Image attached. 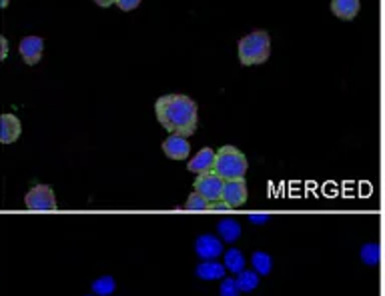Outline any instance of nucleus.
<instances>
[{
  "mask_svg": "<svg viewBox=\"0 0 385 296\" xmlns=\"http://www.w3.org/2000/svg\"><path fill=\"white\" fill-rule=\"evenodd\" d=\"M239 60L245 66H257L269 60L271 54V36L265 30H253L243 36L237 45Z\"/></svg>",
  "mask_w": 385,
  "mask_h": 296,
  "instance_id": "obj_2",
  "label": "nucleus"
},
{
  "mask_svg": "<svg viewBox=\"0 0 385 296\" xmlns=\"http://www.w3.org/2000/svg\"><path fill=\"white\" fill-rule=\"evenodd\" d=\"M219 296H241V288H239L237 279H223L221 286H219Z\"/></svg>",
  "mask_w": 385,
  "mask_h": 296,
  "instance_id": "obj_20",
  "label": "nucleus"
},
{
  "mask_svg": "<svg viewBox=\"0 0 385 296\" xmlns=\"http://www.w3.org/2000/svg\"><path fill=\"white\" fill-rule=\"evenodd\" d=\"M94 4H99L101 8H108V6L117 4V0H94Z\"/></svg>",
  "mask_w": 385,
  "mask_h": 296,
  "instance_id": "obj_26",
  "label": "nucleus"
},
{
  "mask_svg": "<svg viewBox=\"0 0 385 296\" xmlns=\"http://www.w3.org/2000/svg\"><path fill=\"white\" fill-rule=\"evenodd\" d=\"M237 284L241 288V293H253L259 288L261 284V276L255 270H243L237 274Z\"/></svg>",
  "mask_w": 385,
  "mask_h": 296,
  "instance_id": "obj_18",
  "label": "nucleus"
},
{
  "mask_svg": "<svg viewBox=\"0 0 385 296\" xmlns=\"http://www.w3.org/2000/svg\"><path fill=\"white\" fill-rule=\"evenodd\" d=\"M329 8L340 20H354L361 10V0H331Z\"/></svg>",
  "mask_w": 385,
  "mask_h": 296,
  "instance_id": "obj_13",
  "label": "nucleus"
},
{
  "mask_svg": "<svg viewBox=\"0 0 385 296\" xmlns=\"http://www.w3.org/2000/svg\"><path fill=\"white\" fill-rule=\"evenodd\" d=\"M225 268L229 270V272H233V274H239V272H243L245 267H247V258H245V254L239 251V249H229V251L225 252Z\"/></svg>",
  "mask_w": 385,
  "mask_h": 296,
  "instance_id": "obj_15",
  "label": "nucleus"
},
{
  "mask_svg": "<svg viewBox=\"0 0 385 296\" xmlns=\"http://www.w3.org/2000/svg\"><path fill=\"white\" fill-rule=\"evenodd\" d=\"M87 296H94V295H87Z\"/></svg>",
  "mask_w": 385,
  "mask_h": 296,
  "instance_id": "obj_28",
  "label": "nucleus"
},
{
  "mask_svg": "<svg viewBox=\"0 0 385 296\" xmlns=\"http://www.w3.org/2000/svg\"><path fill=\"white\" fill-rule=\"evenodd\" d=\"M155 117L167 133L189 138L197 131L199 106L187 94H164L155 103Z\"/></svg>",
  "mask_w": 385,
  "mask_h": 296,
  "instance_id": "obj_1",
  "label": "nucleus"
},
{
  "mask_svg": "<svg viewBox=\"0 0 385 296\" xmlns=\"http://www.w3.org/2000/svg\"><path fill=\"white\" fill-rule=\"evenodd\" d=\"M223 251V240L215 235H201L195 240V252L201 260H217Z\"/></svg>",
  "mask_w": 385,
  "mask_h": 296,
  "instance_id": "obj_7",
  "label": "nucleus"
},
{
  "mask_svg": "<svg viewBox=\"0 0 385 296\" xmlns=\"http://www.w3.org/2000/svg\"><path fill=\"white\" fill-rule=\"evenodd\" d=\"M43 52H45V40L41 36H34V34L24 36L18 45V54H20V59L24 60V64H29V66L38 64L43 59Z\"/></svg>",
  "mask_w": 385,
  "mask_h": 296,
  "instance_id": "obj_6",
  "label": "nucleus"
},
{
  "mask_svg": "<svg viewBox=\"0 0 385 296\" xmlns=\"http://www.w3.org/2000/svg\"><path fill=\"white\" fill-rule=\"evenodd\" d=\"M8 4H10V0H0V8H2V10H4Z\"/></svg>",
  "mask_w": 385,
  "mask_h": 296,
  "instance_id": "obj_27",
  "label": "nucleus"
},
{
  "mask_svg": "<svg viewBox=\"0 0 385 296\" xmlns=\"http://www.w3.org/2000/svg\"><path fill=\"white\" fill-rule=\"evenodd\" d=\"M8 50H10L8 38H6V36H0V62H2V60H6V57H8Z\"/></svg>",
  "mask_w": 385,
  "mask_h": 296,
  "instance_id": "obj_23",
  "label": "nucleus"
},
{
  "mask_svg": "<svg viewBox=\"0 0 385 296\" xmlns=\"http://www.w3.org/2000/svg\"><path fill=\"white\" fill-rule=\"evenodd\" d=\"M247 184L243 178L237 180H225V188H223V200L229 205L231 208H241L247 202Z\"/></svg>",
  "mask_w": 385,
  "mask_h": 296,
  "instance_id": "obj_8",
  "label": "nucleus"
},
{
  "mask_svg": "<svg viewBox=\"0 0 385 296\" xmlns=\"http://www.w3.org/2000/svg\"><path fill=\"white\" fill-rule=\"evenodd\" d=\"M217 237L227 244H235L241 238V224L233 219H223L217 224Z\"/></svg>",
  "mask_w": 385,
  "mask_h": 296,
  "instance_id": "obj_14",
  "label": "nucleus"
},
{
  "mask_svg": "<svg viewBox=\"0 0 385 296\" xmlns=\"http://www.w3.org/2000/svg\"><path fill=\"white\" fill-rule=\"evenodd\" d=\"M195 272H197V276H199L201 281L215 282L225 279L227 268H225V265L219 262V260H201V262L197 265V268H195Z\"/></svg>",
  "mask_w": 385,
  "mask_h": 296,
  "instance_id": "obj_12",
  "label": "nucleus"
},
{
  "mask_svg": "<svg viewBox=\"0 0 385 296\" xmlns=\"http://www.w3.org/2000/svg\"><path fill=\"white\" fill-rule=\"evenodd\" d=\"M143 0H117V6H119L122 13H131L134 8H139Z\"/></svg>",
  "mask_w": 385,
  "mask_h": 296,
  "instance_id": "obj_22",
  "label": "nucleus"
},
{
  "mask_svg": "<svg viewBox=\"0 0 385 296\" xmlns=\"http://www.w3.org/2000/svg\"><path fill=\"white\" fill-rule=\"evenodd\" d=\"M251 265H253V270H255L259 276H267V274L273 270V258H271L267 252L257 251V252H253Z\"/></svg>",
  "mask_w": 385,
  "mask_h": 296,
  "instance_id": "obj_17",
  "label": "nucleus"
},
{
  "mask_svg": "<svg viewBox=\"0 0 385 296\" xmlns=\"http://www.w3.org/2000/svg\"><path fill=\"white\" fill-rule=\"evenodd\" d=\"M223 188H225V180H223L217 172H205V175H197L195 180V193L203 196L207 202L219 200L223 196Z\"/></svg>",
  "mask_w": 385,
  "mask_h": 296,
  "instance_id": "obj_5",
  "label": "nucleus"
},
{
  "mask_svg": "<svg viewBox=\"0 0 385 296\" xmlns=\"http://www.w3.org/2000/svg\"><path fill=\"white\" fill-rule=\"evenodd\" d=\"M249 170L247 156L235 147H223L217 150L213 172H217L223 180H237L243 178Z\"/></svg>",
  "mask_w": 385,
  "mask_h": 296,
  "instance_id": "obj_3",
  "label": "nucleus"
},
{
  "mask_svg": "<svg viewBox=\"0 0 385 296\" xmlns=\"http://www.w3.org/2000/svg\"><path fill=\"white\" fill-rule=\"evenodd\" d=\"M90 288H92L94 296H113V293L117 290V281L113 276H101V279L92 281Z\"/></svg>",
  "mask_w": 385,
  "mask_h": 296,
  "instance_id": "obj_19",
  "label": "nucleus"
},
{
  "mask_svg": "<svg viewBox=\"0 0 385 296\" xmlns=\"http://www.w3.org/2000/svg\"><path fill=\"white\" fill-rule=\"evenodd\" d=\"M163 152L171 161H185L191 154V142H189L187 136L169 134L163 142Z\"/></svg>",
  "mask_w": 385,
  "mask_h": 296,
  "instance_id": "obj_9",
  "label": "nucleus"
},
{
  "mask_svg": "<svg viewBox=\"0 0 385 296\" xmlns=\"http://www.w3.org/2000/svg\"><path fill=\"white\" fill-rule=\"evenodd\" d=\"M207 210H231V207L223 200V198H219V200H213V202H209Z\"/></svg>",
  "mask_w": 385,
  "mask_h": 296,
  "instance_id": "obj_24",
  "label": "nucleus"
},
{
  "mask_svg": "<svg viewBox=\"0 0 385 296\" xmlns=\"http://www.w3.org/2000/svg\"><path fill=\"white\" fill-rule=\"evenodd\" d=\"M215 156L217 152L213 148H201L195 156H192L189 164H187V170L189 172H195V175H205V172H211L213 166H215Z\"/></svg>",
  "mask_w": 385,
  "mask_h": 296,
  "instance_id": "obj_11",
  "label": "nucleus"
},
{
  "mask_svg": "<svg viewBox=\"0 0 385 296\" xmlns=\"http://www.w3.org/2000/svg\"><path fill=\"white\" fill-rule=\"evenodd\" d=\"M209 202L203 198V196H199V194L192 191L189 194V198H187V202H185V208L187 210H192V212H201V210H207Z\"/></svg>",
  "mask_w": 385,
  "mask_h": 296,
  "instance_id": "obj_21",
  "label": "nucleus"
},
{
  "mask_svg": "<svg viewBox=\"0 0 385 296\" xmlns=\"http://www.w3.org/2000/svg\"><path fill=\"white\" fill-rule=\"evenodd\" d=\"M249 222H253V224H265V222H269V216L267 214H251Z\"/></svg>",
  "mask_w": 385,
  "mask_h": 296,
  "instance_id": "obj_25",
  "label": "nucleus"
},
{
  "mask_svg": "<svg viewBox=\"0 0 385 296\" xmlns=\"http://www.w3.org/2000/svg\"><path fill=\"white\" fill-rule=\"evenodd\" d=\"M24 205L29 210H41V212H46V210H57V196H55V191L46 184H36L32 186L27 196H24Z\"/></svg>",
  "mask_w": 385,
  "mask_h": 296,
  "instance_id": "obj_4",
  "label": "nucleus"
},
{
  "mask_svg": "<svg viewBox=\"0 0 385 296\" xmlns=\"http://www.w3.org/2000/svg\"><path fill=\"white\" fill-rule=\"evenodd\" d=\"M22 134V122L13 112L0 114V145H13Z\"/></svg>",
  "mask_w": 385,
  "mask_h": 296,
  "instance_id": "obj_10",
  "label": "nucleus"
},
{
  "mask_svg": "<svg viewBox=\"0 0 385 296\" xmlns=\"http://www.w3.org/2000/svg\"><path fill=\"white\" fill-rule=\"evenodd\" d=\"M359 258H361V262L365 267H377L379 260H382V249H379V244H375V242L363 244L361 251H359Z\"/></svg>",
  "mask_w": 385,
  "mask_h": 296,
  "instance_id": "obj_16",
  "label": "nucleus"
}]
</instances>
